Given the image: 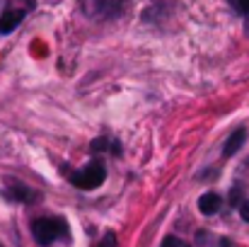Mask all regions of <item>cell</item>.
I'll return each instance as SVG.
<instances>
[{"label":"cell","mask_w":249,"mask_h":247,"mask_svg":"<svg viewBox=\"0 0 249 247\" xmlns=\"http://www.w3.org/2000/svg\"><path fill=\"white\" fill-rule=\"evenodd\" d=\"M104 179H107V167L102 160H92V163L85 165L83 170L71 174V184L78 187V189H85V191L97 189L99 184H104Z\"/></svg>","instance_id":"6da1fadb"},{"label":"cell","mask_w":249,"mask_h":247,"mask_svg":"<svg viewBox=\"0 0 249 247\" xmlns=\"http://www.w3.org/2000/svg\"><path fill=\"white\" fill-rule=\"evenodd\" d=\"M63 230H66L63 218H36L32 223V235L39 245H51Z\"/></svg>","instance_id":"7a4b0ae2"},{"label":"cell","mask_w":249,"mask_h":247,"mask_svg":"<svg viewBox=\"0 0 249 247\" xmlns=\"http://www.w3.org/2000/svg\"><path fill=\"white\" fill-rule=\"evenodd\" d=\"M128 0H85L83 10L89 17H114L124 12Z\"/></svg>","instance_id":"3957f363"},{"label":"cell","mask_w":249,"mask_h":247,"mask_svg":"<svg viewBox=\"0 0 249 247\" xmlns=\"http://www.w3.org/2000/svg\"><path fill=\"white\" fill-rule=\"evenodd\" d=\"M2 194H5V199H10V201H22V204H32V201L39 199V194H36L34 189H29V187H24V184H19V182H10V184L2 189Z\"/></svg>","instance_id":"277c9868"},{"label":"cell","mask_w":249,"mask_h":247,"mask_svg":"<svg viewBox=\"0 0 249 247\" xmlns=\"http://www.w3.org/2000/svg\"><path fill=\"white\" fill-rule=\"evenodd\" d=\"M220 206H223V199H220L215 191H206V194H201V199H198V211H201L203 216L218 213Z\"/></svg>","instance_id":"5b68a950"},{"label":"cell","mask_w":249,"mask_h":247,"mask_svg":"<svg viewBox=\"0 0 249 247\" xmlns=\"http://www.w3.org/2000/svg\"><path fill=\"white\" fill-rule=\"evenodd\" d=\"M24 19V10H5L0 17V34H10Z\"/></svg>","instance_id":"8992f818"},{"label":"cell","mask_w":249,"mask_h":247,"mask_svg":"<svg viewBox=\"0 0 249 247\" xmlns=\"http://www.w3.org/2000/svg\"><path fill=\"white\" fill-rule=\"evenodd\" d=\"M245 141H247V129H237V131L225 141V146H223V155H225V158H232V155L245 146Z\"/></svg>","instance_id":"52a82bcc"},{"label":"cell","mask_w":249,"mask_h":247,"mask_svg":"<svg viewBox=\"0 0 249 247\" xmlns=\"http://www.w3.org/2000/svg\"><path fill=\"white\" fill-rule=\"evenodd\" d=\"M160 247H191L189 243H184L181 238H174V235H167L165 240H162V245Z\"/></svg>","instance_id":"ba28073f"},{"label":"cell","mask_w":249,"mask_h":247,"mask_svg":"<svg viewBox=\"0 0 249 247\" xmlns=\"http://www.w3.org/2000/svg\"><path fill=\"white\" fill-rule=\"evenodd\" d=\"M230 5L237 10V12H242V15H249V0H230Z\"/></svg>","instance_id":"9c48e42d"},{"label":"cell","mask_w":249,"mask_h":247,"mask_svg":"<svg viewBox=\"0 0 249 247\" xmlns=\"http://www.w3.org/2000/svg\"><path fill=\"white\" fill-rule=\"evenodd\" d=\"M240 199H242V187H232V191H230V204H232V206H240Z\"/></svg>","instance_id":"30bf717a"},{"label":"cell","mask_w":249,"mask_h":247,"mask_svg":"<svg viewBox=\"0 0 249 247\" xmlns=\"http://www.w3.org/2000/svg\"><path fill=\"white\" fill-rule=\"evenodd\" d=\"M99 247H116V235H114V233H107V235L99 240Z\"/></svg>","instance_id":"8fae6325"},{"label":"cell","mask_w":249,"mask_h":247,"mask_svg":"<svg viewBox=\"0 0 249 247\" xmlns=\"http://www.w3.org/2000/svg\"><path fill=\"white\" fill-rule=\"evenodd\" d=\"M107 146H109L107 138H97V141H92V151H94V153H97V151H104Z\"/></svg>","instance_id":"7c38bea8"},{"label":"cell","mask_w":249,"mask_h":247,"mask_svg":"<svg viewBox=\"0 0 249 247\" xmlns=\"http://www.w3.org/2000/svg\"><path fill=\"white\" fill-rule=\"evenodd\" d=\"M240 216H242V221H245V223H249V199L240 204Z\"/></svg>","instance_id":"4fadbf2b"},{"label":"cell","mask_w":249,"mask_h":247,"mask_svg":"<svg viewBox=\"0 0 249 247\" xmlns=\"http://www.w3.org/2000/svg\"><path fill=\"white\" fill-rule=\"evenodd\" d=\"M24 5H27V10H32V7L36 5V0H24Z\"/></svg>","instance_id":"5bb4252c"},{"label":"cell","mask_w":249,"mask_h":247,"mask_svg":"<svg viewBox=\"0 0 249 247\" xmlns=\"http://www.w3.org/2000/svg\"><path fill=\"white\" fill-rule=\"evenodd\" d=\"M0 247H2V245H0Z\"/></svg>","instance_id":"9a60e30c"}]
</instances>
